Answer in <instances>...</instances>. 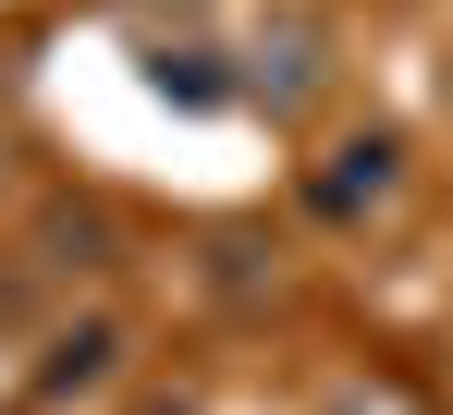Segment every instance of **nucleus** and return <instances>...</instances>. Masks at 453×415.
I'll return each instance as SVG.
<instances>
[{"label":"nucleus","mask_w":453,"mask_h":415,"mask_svg":"<svg viewBox=\"0 0 453 415\" xmlns=\"http://www.w3.org/2000/svg\"><path fill=\"white\" fill-rule=\"evenodd\" d=\"M404 184H417L404 135H392V123H368V135H343V147H331V171H319V208L356 232V220H392V208H404Z\"/></svg>","instance_id":"nucleus-1"},{"label":"nucleus","mask_w":453,"mask_h":415,"mask_svg":"<svg viewBox=\"0 0 453 415\" xmlns=\"http://www.w3.org/2000/svg\"><path fill=\"white\" fill-rule=\"evenodd\" d=\"M441 98H453V73H441Z\"/></svg>","instance_id":"nucleus-2"}]
</instances>
